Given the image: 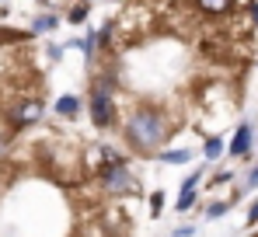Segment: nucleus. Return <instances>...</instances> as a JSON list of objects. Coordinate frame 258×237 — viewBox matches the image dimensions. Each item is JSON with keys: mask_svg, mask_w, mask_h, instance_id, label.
<instances>
[{"mask_svg": "<svg viewBox=\"0 0 258 237\" xmlns=\"http://www.w3.org/2000/svg\"><path fill=\"white\" fill-rule=\"evenodd\" d=\"M230 178H234V174H230V171H216V174H213V185H227V182H230Z\"/></svg>", "mask_w": 258, "mask_h": 237, "instance_id": "nucleus-17", "label": "nucleus"}, {"mask_svg": "<svg viewBox=\"0 0 258 237\" xmlns=\"http://www.w3.org/2000/svg\"><path fill=\"white\" fill-rule=\"evenodd\" d=\"M196 234V227H188V223H185V227H174L171 230V237H192Z\"/></svg>", "mask_w": 258, "mask_h": 237, "instance_id": "nucleus-16", "label": "nucleus"}, {"mask_svg": "<svg viewBox=\"0 0 258 237\" xmlns=\"http://www.w3.org/2000/svg\"><path fill=\"white\" fill-rule=\"evenodd\" d=\"M52 28H59V14H39V18L32 21V28H28V35H45V32H52Z\"/></svg>", "mask_w": 258, "mask_h": 237, "instance_id": "nucleus-8", "label": "nucleus"}, {"mask_svg": "<svg viewBox=\"0 0 258 237\" xmlns=\"http://www.w3.org/2000/svg\"><path fill=\"white\" fill-rule=\"evenodd\" d=\"M87 18H91V0H81L77 7H70V14H67V21L70 25H84Z\"/></svg>", "mask_w": 258, "mask_h": 237, "instance_id": "nucleus-12", "label": "nucleus"}, {"mask_svg": "<svg viewBox=\"0 0 258 237\" xmlns=\"http://www.w3.org/2000/svg\"><path fill=\"white\" fill-rule=\"evenodd\" d=\"M248 223H251V227L258 223V199L251 202V206H248Z\"/></svg>", "mask_w": 258, "mask_h": 237, "instance_id": "nucleus-18", "label": "nucleus"}, {"mask_svg": "<svg viewBox=\"0 0 258 237\" xmlns=\"http://www.w3.org/2000/svg\"><path fill=\"white\" fill-rule=\"evenodd\" d=\"M56 115L77 118V115H81V98H77V94H63V98H56Z\"/></svg>", "mask_w": 258, "mask_h": 237, "instance_id": "nucleus-7", "label": "nucleus"}, {"mask_svg": "<svg viewBox=\"0 0 258 237\" xmlns=\"http://www.w3.org/2000/svg\"><path fill=\"white\" fill-rule=\"evenodd\" d=\"M244 189H258V164L248 171V185H244Z\"/></svg>", "mask_w": 258, "mask_h": 237, "instance_id": "nucleus-19", "label": "nucleus"}, {"mask_svg": "<svg viewBox=\"0 0 258 237\" xmlns=\"http://www.w3.org/2000/svg\"><path fill=\"white\" fill-rule=\"evenodd\" d=\"M70 45H77V49H81V52H84L87 60H91V56H94V52H98V45H101V42H98V32H87L84 39L70 42Z\"/></svg>", "mask_w": 258, "mask_h": 237, "instance_id": "nucleus-11", "label": "nucleus"}, {"mask_svg": "<svg viewBox=\"0 0 258 237\" xmlns=\"http://www.w3.org/2000/svg\"><path fill=\"white\" fill-rule=\"evenodd\" d=\"M49 60H52V63L63 60V45H49Z\"/></svg>", "mask_w": 258, "mask_h": 237, "instance_id": "nucleus-20", "label": "nucleus"}, {"mask_svg": "<svg viewBox=\"0 0 258 237\" xmlns=\"http://www.w3.org/2000/svg\"><path fill=\"white\" fill-rule=\"evenodd\" d=\"M203 14H210V18H220V14H230L234 11V0H192Z\"/></svg>", "mask_w": 258, "mask_h": 237, "instance_id": "nucleus-6", "label": "nucleus"}, {"mask_svg": "<svg viewBox=\"0 0 258 237\" xmlns=\"http://www.w3.org/2000/svg\"><path fill=\"white\" fill-rule=\"evenodd\" d=\"M42 118V101L39 98H25V101H18V108L11 112V126L14 129H28L32 122H39Z\"/></svg>", "mask_w": 258, "mask_h": 237, "instance_id": "nucleus-5", "label": "nucleus"}, {"mask_svg": "<svg viewBox=\"0 0 258 237\" xmlns=\"http://www.w3.org/2000/svg\"><path fill=\"white\" fill-rule=\"evenodd\" d=\"M227 209H230V199H227V202H213V206L206 209V216H210V220H220V216H223Z\"/></svg>", "mask_w": 258, "mask_h": 237, "instance_id": "nucleus-15", "label": "nucleus"}, {"mask_svg": "<svg viewBox=\"0 0 258 237\" xmlns=\"http://www.w3.org/2000/svg\"><path fill=\"white\" fill-rule=\"evenodd\" d=\"M174 133H178L174 129V118L164 108H157V105H136L129 112L126 126H122V136H126L129 150H136V154L161 150L168 143V136H174Z\"/></svg>", "mask_w": 258, "mask_h": 237, "instance_id": "nucleus-1", "label": "nucleus"}, {"mask_svg": "<svg viewBox=\"0 0 258 237\" xmlns=\"http://www.w3.org/2000/svg\"><path fill=\"white\" fill-rule=\"evenodd\" d=\"M196 157L192 150H185V147H174V150H161L157 160H164V164H188V160Z\"/></svg>", "mask_w": 258, "mask_h": 237, "instance_id": "nucleus-9", "label": "nucleus"}, {"mask_svg": "<svg viewBox=\"0 0 258 237\" xmlns=\"http://www.w3.org/2000/svg\"><path fill=\"white\" fill-rule=\"evenodd\" d=\"M164 213V192L157 189V192H150V216H161Z\"/></svg>", "mask_w": 258, "mask_h": 237, "instance_id": "nucleus-13", "label": "nucleus"}, {"mask_svg": "<svg viewBox=\"0 0 258 237\" xmlns=\"http://www.w3.org/2000/svg\"><path fill=\"white\" fill-rule=\"evenodd\" d=\"M87 115L94 122V129H112L119 122V105H115V91L105 87H91L87 91Z\"/></svg>", "mask_w": 258, "mask_h": 237, "instance_id": "nucleus-3", "label": "nucleus"}, {"mask_svg": "<svg viewBox=\"0 0 258 237\" xmlns=\"http://www.w3.org/2000/svg\"><path fill=\"white\" fill-rule=\"evenodd\" d=\"M91 4H94V0H91Z\"/></svg>", "mask_w": 258, "mask_h": 237, "instance_id": "nucleus-22", "label": "nucleus"}, {"mask_svg": "<svg viewBox=\"0 0 258 237\" xmlns=\"http://www.w3.org/2000/svg\"><path fill=\"white\" fill-rule=\"evenodd\" d=\"M203 157H206V160H220V157H223V140H220V136H206V143H203Z\"/></svg>", "mask_w": 258, "mask_h": 237, "instance_id": "nucleus-10", "label": "nucleus"}, {"mask_svg": "<svg viewBox=\"0 0 258 237\" xmlns=\"http://www.w3.org/2000/svg\"><path fill=\"white\" fill-rule=\"evenodd\" d=\"M98 182H101V189H105L108 196H133V192H136V185H140L126 157L108 160V164L98 171Z\"/></svg>", "mask_w": 258, "mask_h": 237, "instance_id": "nucleus-2", "label": "nucleus"}, {"mask_svg": "<svg viewBox=\"0 0 258 237\" xmlns=\"http://www.w3.org/2000/svg\"><path fill=\"white\" fill-rule=\"evenodd\" d=\"M192 206H196V192H181L174 209H178V213H185V209H192Z\"/></svg>", "mask_w": 258, "mask_h": 237, "instance_id": "nucleus-14", "label": "nucleus"}, {"mask_svg": "<svg viewBox=\"0 0 258 237\" xmlns=\"http://www.w3.org/2000/svg\"><path fill=\"white\" fill-rule=\"evenodd\" d=\"M7 140H11V133H7V129H0V157H4V150H7Z\"/></svg>", "mask_w": 258, "mask_h": 237, "instance_id": "nucleus-21", "label": "nucleus"}, {"mask_svg": "<svg viewBox=\"0 0 258 237\" xmlns=\"http://www.w3.org/2000/svg\"><path fill=\"white\" fill-rule=\"evenodd\" d=\"M251 147H255V126L251 122H241L237 126V133H234V140L227 143V157H248L251 154Z\"/></svg>", "mask_w": 258, "mask_h": 237, "instance_id": "nucleus-4", "label": "nucleus"}]
</instances>
